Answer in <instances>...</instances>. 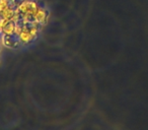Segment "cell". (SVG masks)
Returning <instances> with one entry per match:
<instances>
[{
	"instance_id": "cell-3",
	"label": "cell",
	"mask_w": 148,
	"mask_h": 130,
	"mask_svg": "<svg viewBox=\"0 0 148 130\" xmlns=\"http://www.w3.org/2000/svg\"><path fill=\"white\" fill-rule=\"evenodd\" d=\"M14 11H13V9L11 8L9 5H7V6H5L4 8L2 9V11H1V19H8V21H11V19H12V17L14 15Z\"/></svg>"
},
{
	"instance_id": "cell-2",
	"label": "cell",
	"mask_w": 148,
	"mask_h": 130,
	"mask_svg": "<svg viewBox=\"0 0 148 130\" xmlns=\"http://www.w3.org/2000/svg\"><path fill=\"white\" fill-rule=\"evenodd\" d=\"M47 17L48 15H47V11H46V9L40 7V8L38 9L37 13L33 17V19H35V21H37L39 23H43L44 21L47 19Z\"/></svg>"
},
{
	"instance_id": "cell-1",
	"label": "cell",
	"mask_w": 148,
	"mask_h": 130,
	"mask_svg": "<svg viewBox=\"0 0 148 130\" xmlns=\"http://www.w3.org/2000/svg\"><path fill=\"white\" fill-rule=\"evenodd\" d=\"M18 39H19V41H21V43L23 44V45H27V44L31 43V42L33 41L31 34H29V29H27V27L23 28V31H21V35L18 36Z\"/></svg>"
},
{
	"instance_id": "cell-5",
	"label": "cell",
	"mask_w": 148,
	"mask_h": 130,
	"mask_svg": "<svg viewBox=\"0 0 148 130\" xmlns=\"http://www.w3.org/2000/svg\"><path fill=\"white\" fill-rule=\"evenodd\" d=\"M14 27H15V25L12 21L8 23L4 27V29H3V31H2L3 34H4L5 36H12L13 33H14Z\"/></svg>"
},
{
	"instance_id": "cell-7",
	"label": "cell",
	"mask_w": 148,
	"mask_h": 130,
	"mask_svg": "<svg viewBox=\"0 0 148 130\" xmlns=\"http://www.w3.org/2000/svg\"><path fill=\"white\" fill-rule=\"evenodd\" d=\"M21 31H23V28H21L19 25H15V27H14V33H13V35L16 36V37H18V36L21 35Z\"/></svg>"
},
{
	"instance_id": "cell-4",
	"label": "cell",
	"mask_w": 148,
	"mask_h": 130,
	"mask_svg": "<svg viewBox=\"0 0 148 130\" xmlns=\"http://www.w3.org/2000/svg\"><path fill=\"white\" fill-rule=\"evenodd\" d=\"M29 2H31V1H27V0L23 1V2L19 4V6L17 7V10L15 11V12H18L19 11L21 14H23V13H27L29 9Z\"/></svg>"
},
{
	"instance_id": "cell-6",
	"label": "cell",
	"mask_w": 148,
	"mask_h": 130,
	"mask_svg": "<svg viewBox=\"0 0 148 130\" xmlns=\"http://www.w3.org/2000/svg\"><path fill=\"white\" fill-rule=\"evenodd\" d=\"M29 32L32 36V39L35 40L38 37V35H39V28L35 27V25H31V28L29 29Z\"/></svg>"
},
{
	"instance_id": "cell-8",
	"label": "cell",
	"mask_w": 148,
	"mask_h": 130,
	"mask_svg": "<svg viewBox=\"0 0 148 130\" xmlns=\"http://www.w3.org/2000/svg\"><path fill=\"white\" fill-rule=\"evenodd\" d=\"M7 5H9V0H0V12Z\"/></svg>"
}]
</instances>
